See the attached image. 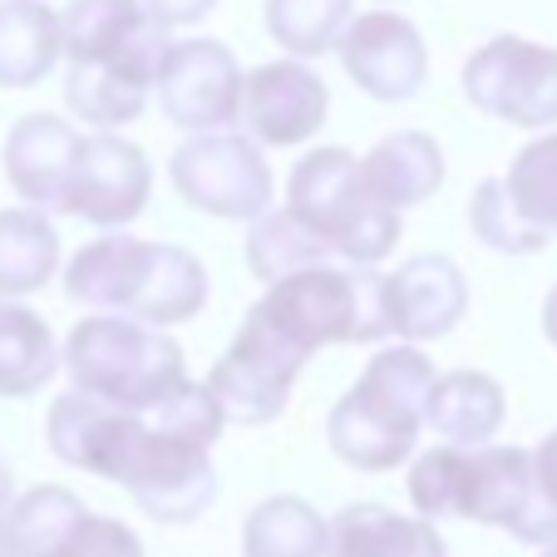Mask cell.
<instances>
[{"label": "cell", "instance_id": "obj_35", "mask_svg": "<svg viewBox=\"0 0 557 557\" xmlns=\"http://www.w3.org/2000/svg\"><path fill=\"white\" fill-rule=\"evenodd\" d=\"M543 557H557V543H553V547H547V553H543Z\"/></svg>", "mask_w": 557, "mask_h": 557}, {"label": "cell", "instance_id": "obj_9", "mask_svg": "<svg viewBox=\"0 0 557 557\" xmlns=\"http://www.w3.org/2000/svg\"><path fill=\"white\" fill-rule=\"evenodd\" d=\"M169 178L193 212H208L222 222H257L262 212H272L276 198L262 144L252 134H227V128L193 134L173 153Z\"/></svg>", "mask_w": 557, "mask_h": 557}, {"label": "cell", "instance_id": "obj_20", "mask_svg": "<svg viewBox=\"0 0 557 557\" xmlns=\"http://www.w3.org/2000/svg\"><path fill=\"white\" fill-rule=\"evenodd\" d=\"M360 173H366L370 193L380 202L405 212L414 202H430L444 188V148L430 134H420V128H400V134L380 138L360 158Z\"/></svg>", "mask_w": 557, "mask_h": 557}, {"label": "cell", "instance_id": "obj_4", "mask_svg": "<svg viewBox=\"0 0 557 557\" xmlns=\"http://www.w3.org/2000/svg\"><path fill=\"white\" fill-rule=\"evenodd\" d=\"M64 292L89 311H124L169 331L208 306V272L198 257L173 243L104 232L70 257Z\"/></svg>", "mask_w": 557, "mask_h": 557}, {"label": "cell", "instance_id": "obj_23", "mask_svg": "<svg viewBox=\"0 0 557 557\" xmlns=\"http://www.w3.org/2000/svg\"><path fill=\"white\" fill-rule=\"evenodd\" d=\"M60 54L64 30L45 0H0V89H35Z\"/></svg>", "mask_w": 557, "mask_h": 557}, {"label": "cell", "instance_id": "obj_10", "mask_svg": "<svg viewBox=\"0 0 557 557\" xmlns=\"http://www.w3.org/2000/svg\"><path fill=\"white\" fill-rule=\"evenodd\" d=\"M306 360L311 356L252 306L243 331L212 366L208 389L218 395L227 424H272L292 400V385L306 370Z\"/></svg>", "mask_w": 557, "mask_h": 557}, {"label": "cell", "instance_id": "obj_18", "mask_svg": "<svg viewBox=\"0 0 557 557\" xmlns=\"http://www.w3.org/2000/svg\"><path fill=\"white\" fill-rule=\"evenodd\" d=\"M385 306H389V331L405 336L410 346L420 341H440L469 311V282L449 257H410L405 267L385 276Z\"/></svg>", "mask_w": 557, "mask_h": 557}, {"label": "cell", "instance_id": "obj_7", "mask_svg": "<svg viewBox=\"0 0 557 557\" xmlns=\"http://www.w3.org/2000/svg\"><path fill=\"white\" fill-rule=\"evenodd\" d=\"M257 311L282 326L306 356L321 346H375L395 336L385 306V276L375 267L311 262L267 286Z\"/></svg>", "mask_w": 557, "mask_h": 557}, {"label": "cell", "instance_id": "obj_33", "mask_svg": "<svg viewBox=\"0 0 557 557\" xmlns=\"http://www.w3.org/2000/svg\"><path fill=\"white\" fill-rule=\"evenodd\" d=\"M15 479H11V463L0 459V543H5V523H11V508H15Z\"/></svg>", "mask_w": 557, "mask_h": 557}, {"label": "cell", "instance_id": "obj_34", "mask_svg": "<svg viewBox=\"0 0 557 557\" xmlns=\"http://www.w3.org/2000/svg\"><path fill=\"white\" fill-rule=\"evenodd\" d=\"M543 336L557 346V286L547 292V301H543Z\"/></svg>", "mask_w": 557, "mask_h": 557}, {"label": "cell", "instance_id": "obj_30", "mask_svg": "<svg viewBox=\"0 0 557 557\" xmlns=\"http://www.w3.org/2000/svg\"><path fill=\"white\" fill-rule=\"evenodd\" d=\"M469 227H473V237H479L484 247H494V252H508V257H533V252H543V247H547L543 232H533L513 212L504 178H484L479 188H473V198H469Z\"/></svg>", "mask_w": 557, "mask_h": 557}, {"label": "cell", "instance_id": "obj_19", "mask_svg": "<svg viewBox=\"0 0 557 557\" xmlns=\"http://www.w3.org/2000/svg\"><path fill=\"white\" fill-rule=\"evenodd\" d=\"M134 420H138V410H114V405L95 400L85 389H70V395H60V400L50 405V414H45V440H50L60 463L114 484V469H119V459H124Z\"/></svg>", "mask_w": 557, "mask_h": 557}, {"label": "cell", "instance_id": "obj_11", "mask_svg": "<svg viewBox=\"0 0 557 557\" xmlns=\"http://www.w3.org/2000/svg\"><path fill=\"white\" fill-rule=\"evenodd\" d=\"M463 99L479 114L513 128H553L557 124V50L494 35L463 60Z\"/></svg>", "mask_w": 557, "mask_h": 557}, {"label": "cell", "instance_id": "obj_27", "mask_svg": "<svg viewBox=\"0 0 557 557\" xmlns=\"http://www.w3.org/2000/svg\"><path fill=\"white\" fill-rule=\"evenodd\" d=\"M350 21H356V0H267L262 5L267 35L296 60L331 54Z\"/></svg>", "mask_w": 557, "mask_h": 557}, {"label": "cell", "instance_id": "obj_22", "mask_svg": "<svg viewBox=\"0 0 557 557\" xmlns=\"http://www.w3.org/2000/svg\"><path fill=\"white\" fill-rule=\"evenodd\" d=\"M508 420L504 385L484 370H449L434 380L430 395V430L444 444H494V434Z\"/></svg>", "mask_w": 557, "mask_h": 557}, {"label": "cell", "instance_id": "obj_36", "mask_svg": "<svg viewBox=\"0 0 557 557\" xmlns=\"http://www.w3.org/2000/svg\"><path fill=\"white\" fill-rule=\"evenodd\" d=\"M380 5H395V0H380Z\"/></svg>", "mask_w": 557, "mask_h": 557}, {"label": "cell", "instance_id": "obj_24", "mask_svg": "<svg viewBox=\"0 0 557 557\" xmlns=\"http://www.w3.org/2000/svg\"><path fill=\"white\" fill-rule=\"evenodd\" d=\"M60 346L45 315L21 306L15 296H0V400H30L60 370Z\"/></svg>", "mask_w": 557, "mask_h": 557}, {"label": "cell", "instance_id": "obj_17", "mask_svg": "<svg viewBox=\"0 0 557 557\" xmlns=\"http://www.w3.org/2000/svg\"><path fill=\"white\" fill-rule=\"evenodd\" d=\"M85 134L74 124H64L60 114H25L15 119V128L5 134V183L15 188V198L25 208L40 212H64V193H70V173L79 158Z\"/></svg>", "mask_w": 557, "mask_h": 557}, {"label": "cell", "instance_id": "obj_28", "mask_svg": "<svg viewBox=\"0 0 557 557\" xmlns=\"http://www.w3.org/2000/svg\"><path fill=\"white\" fill-rule=\"evenodd\" d=\"M331 257L336 252H331L292 208L262 212V218L252 222V232H247V267H252L267 286L301 272V267H311V262H331Z\"/></svg>", "mask_w": 557, "mask_h": 557}, {"label": "cell", "instance_id": "obj_2", "mask_svg": "<svg viewBox=\"0 0 557 557\" xmlns=\"http://www.w3.org/2000/svg\"><path fill=\"white\" fill-rule=\"evenodd\" d=\"M222 430H227V414L208 389V380L202 385L183 380L169 400L134 420L114 484H124L128 498L153 523H193L218 498L212 444L222 440Z\"/></svg>", "mask_w": 557, "mask_h": 557}, {"label": "cell", "instance_id": "obj_32", "mask_svg": "<svg viewBox=\"0 0 557 557\" xmlns=\"http://www.w3.org/2000/svg\"><path fill=\"white\" fill-rule=\"evenodd\" d=\"M533 459H537V479H543V488H547V498L557 504V430L547 434L543 444L533 449Z\"/></svg>", "mask_w": 557, "mask_h": 557}, {"label": "cell", "instance_id": "obj_15", "mask_svg": "<svg viewBox=\"0 0 557 557\" xmlns=\"http://www.w3.org/2000/svg\"><path fill=\"white\" fill-rule=\"evenodd\" d=\"M341 70L380 104H405L430 79V50L400 11H366L346 25L336 45Z\"/></svg>", "mask_w": 557, "mask_h": 557}, {"label": "cell", "instance_id": "obj_3", "mask_svg": "<svg viewBox=\"0 0 557 557\" xmlns=\"http://www.w3.org/2000/svg\"><path fill=\"white\" fill-rule=\"evenodd\" d=\"M410 504L430 523L469 518L528 547L557 543V504L537 479L533 449L518 444H434L410 469Z\"/></svg>", "mask_w": 557, "mask_h": 557}, {"label": "cell", "instance_id": "obj_29", "mask_svg": "<svg viewBox=\"0 0 557 557\" xmlns=\"http://www.w3.org/2000/svg\"><path fill=\"white\" fill-rule=\"evenodd\" d=\"M504 188H508V202H513L518 218L533 232L553 237L557 232V128L533 138L528 148H518L504 173Z\"/></svg>", "mask_w": 557, "mask_h": 557}, {"label": "cell", "instance_id": "obj_21", "mask_svg": "<svg viewBox=\"0 0 557 557\" xmlns=\"http://www.w3.org/2000/svg\"><path fill=\"white\" fill-rule=\"evenodd\" d=\"M326 557H444L430 518H405L389 504H346L331 518Z\"/></svg>", "mask_w": 557, "mask_h": 557}, {"label": "cell", "instance_id": "obj_26", "mask_svg": "<svg viewBox=\"0 0 557 557\" xmlns=\"http://www.w3.org/2000/svg\"><path fill=\"white\" fill-rule=\"evenodd\" d=\"M326 553H331V523L296 494L267 498L243 523V557H326Z\"/></svg>", "mask_w": 557, "mask_h": 557}, {"label": "cell", "instance_id": "obj_31", "mask_svg": "<svg viewBox=\"0 0 557 557\" xmlns=\"http://www.w3.org/2000/svg\"><path fill=\"white\" fill-rule=\"evenodd\" d=\"M144 5L163 25H169V30H178V25H198L202 15H212V5H218V0H144Z\"/></svg>", "mask_w": 557, "mask_h": 557}, {"label": "cell", "instance_id": "obj_5", "mask_svg": "<svg viewBox=\"0 0 557 557\" xmlns=\"http://www.w3.org/2000/svg\"><path fill=\"white\" fill-rule=\"evenodd\" d=\"M434 380V360H424V350L410 341L375 350V360L326 414L331 454L360 473H389L405 463L414 440L430 430Z\"/></svg>", "mask_w": 557, "mask_h": 557}, {"label": "cell", "instance_id": "obj_8", "mask_svg": "<svg viewBox=\"0 0 557 557\" xmlns=\"http://www.w3.org/2000/svg\"><path fill=\"white\" fill-rule=\"evenodd\" d=\"M286 208L350 267H380L400 243V212L370 193L350 148H311L286 178Z\"/></svg>", "mask_w": 557, "mask_h": 557}, {"label": "cell", "instance_id": "obj_1", "mask_svg": "<svg viewBox=\"0 0 557 557\" xmlns=\"http://www.w3.org/2000/svg\"><path fill=\"white\" fill-rule=\"evenodd\" d=\"M64 30V104L79 124L124 128L144 119L158 70L169 60V25L144 0H70Z\"/></svg>", "mask_w": 557, "mask_h": 557}, {"label": "cell", "instance_id": "obj_12", "mask_svg": "<svg viewBox=\"0 0 557 557\" xmlns=\"http://www.w3.org/2000/svg\"><path fill=\"white\" fill-rule=\"evenodd\" d=\"M0 557H144V543L119 518L89 513L79 494L40 484L15 498Z\"/></svg>", "mask_w": 557, "mask_h": 557}, {"label": "cell", "instance_id": "obj_25", "mask_svg": "<svg viewBox=\"0 0 557 557\" xmlns=\"http://www.w3.org/2000/svg\"><path fill=\"white\" fill-rule=\"evenodd\" d=\"M60 272V232L40 208H0V296H30Z\"/></svg>", "mask_w": 557, "mask_h": 557}, {"label": "cell", "instance_id": "obj_13", "mask_svg": "<svg viewBox=\"0 0 557 557\" xmlns=\"http://www.w3.org/2000/svg\"><path fill=\"white\" fill-rule=\"evenodd\" d=\"M243 89L247 74L237 54L222 40H173L169 60L158 70V109L163 119L188 134H212L243 119Z\"/></svg>", "mask_w": 557, "mask_h": 557}, {"label": "cell", "instance_id": "obj_16", "mask_svg": "<svg viewBox=\"0 0 557 557\" xmlns=\"http://www.w3.org/2000/svg\"><path fill=\"white\" fill-rule=\"evenodd\" d=\"M326 109H331L326 79L296 54L292 60L257 64L247 74L243 128L262 148H296L306 138H315V128L326 124Z\"/></svg>", "mask_w": 557, "mask_h": 557}, {"label": "cell", "instance_id": "obj_6", "mask_svg": "<svg viewBox=\"0 0 557 557\" xmlns=\"http://www.w3.org/2000/svg\"><path fill=\"white\" fill-rule=\"evenodd\" d=\"M74 389H85L114 410H153L188 380L183 346L153 321L124 311H95L74 321L60 350Z\"/></svg>", "mask_w": 557, "mask_h": 557}, {"label": "cell", "instance_id": "obj_14", "mask_svg": "<svg viewBox=\"0 0 557 557\" xmlns=\"http://www.w3.org/2000/svg\"><path fill=\"white\" fill-rule=\"evenodd\" d=\"M148 193H153V169H148L144 148L128 144L114 128L85 134L70 173V193H64V212L104 232H119L148 208Z\"/></svg>", "mask_w": 557, "mask_h": 557}]
</instances>
